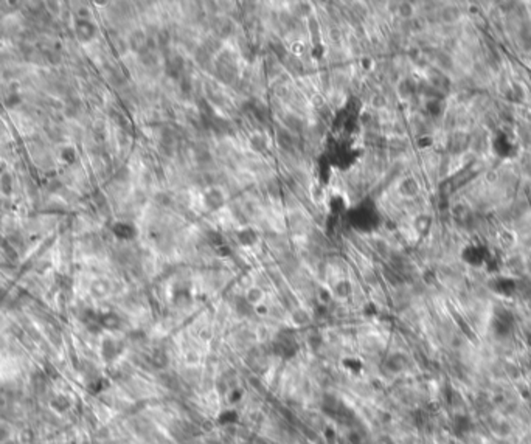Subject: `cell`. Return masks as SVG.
Returning a JSON list of instances; mask_svg holds the SVG:
<instances>
[{
	"label": "cell",
	"instance_id": "cell-23",
	"mask_svg": "<svg viewBox=\"0 0 531 444\" xmlns=\"http://www.w3.org/2000/svg\"><path fill=\"white\" fill-rule=\"evenodd\" d=\"M426 107H427V112L434 117L441 114V104H439L438 99H430V101L426 104Z\"/></svg>",
	"mask_w": 531,
	"mask_h": 444
},
{
	"label": "cell",
	"instance_id": "cell-20",
	"mask_svg": "<svg viewBox=\"0 0 531 444\" xmlns=\"http://www.w3.org/2000/svg\"><path fill=\"white\" fill-rule=\"evenodd\" d=\"M328 38H329V41H331L333 44H340L342 39H343V34H342L340 26H337V25L329 26V28H328Z\"/></svg>",
	"mask_w": 531,
	"mask_h": 444
},
{
	"label": "cell",
	"instance_id": "cell-26",
	"mask_svg": "<svg viewBox=\"0 0 531 444\" xmlns=\"http://www.w3.org/2000/svg\"><path fill=\"white\" fill-rule=\"evenodd\" d=\"M398 90H399L401 96H410L411 93H413V87H411L410 81H401Z\"/></svg>",
	"mask_w": 531,
	"mask_h": 444
},
{
	"label": "cell",
	"instance_id": "cell-3",
	"mask_svg": "<svg viewBox=\"0 0 531 444\" xmlns=\"http://www.w3.org/2000/svg\"><path fill=\"white\" fill-rule=\"evenodd\" d=\"M215 21L216 22L213 25V36H216L217 39H227L235 33L236 26L230 17H216Z\"/></svg>",
	"mask_w": 531,
	"mask_h": 444
},
{
	"label": "cell",
	"instance_id": "cell-13",
	"mask_svg": "<svg viewBox=\"0 0 531 444\" xmlns=\"http://www.w3.org/2000/svg\"><path fill=\"white\" fill-rule=\"evenodd\" d=\"M333 291L338 298H348L353 295V284H351V281H348V280H338V281L334 284Z\"/></svg>",
	"mask_w": 531,
	"mask_h": 444
},
{
	"label": "cell",
	"instance_id": "cell-14",
	"mask_svg": "<svg viewBox=\"0 0 531 444\" xmlns=\"http://www.w3.org/2000/svg\"><path fill=\"white\" fill-rule=\"evenodd\" d=\"M399 193L406 197H413L418 193V184L415 179H404L399 185Z\"/></svg>",
	"mask_w": 531,
	"mask_h": 444
},
{
	"label": "cell",
	"instance_id": "cell-24",
	"mask_svg": "<svg viewBox=\"0 0 531 444\" xmlns=\"http://www.w3.org/2000/svg\"><path fill=\"white\" fill-rule=\"evenodd\" d=\"M311 191H313V197L315 202H320L325 199V189L318 184H311Z\"/></svg>",
	"mask_w": 531,
	"mask_h": 444
},
{
	"label": "cell",
	"instance_id": "cell-16",
	"mask_svg": "<svg viewBox=\"0 0 531 444\" xmlns=\"http://www.w3.org/2000/svg\"><path fill=\"white\" fill-rule=\"evenodd\" d=\"M117 354H118L117 343H115L114 340H104V343H103V356H104L107 360H111V359H114Z\"/></svg>",
	"mask_w": 531,
	"mask_h": 444
},
{
	"label": "cell",
	"instance_id": "cell-17",
	"mask_svg": "<svg viewBox=\"0 0 531 444\" xmlns=\"http://www.w3.org/2000/svg\"><path fill=\"white\" fill-rule=\"evenodd\" d=\"M78 33L82 36V38L89 39L95 34V26L87 21H81V22H78Z\"/></svg>",
	"mask_w": 531,
	"mask_h": 444
},
{
	"label": "cell",
	"instance_id": "cell-8",
	"mask_svg": "<svg viewBox=\"0 0 531 444\" xmlns=\"http://www.w3.org/2000/svg\"><path fill=\"white\" fill-rule=\"evenodd\" d=\"M194 61H196V64H197L200 69H205V70L210 69V67L215 64L213 56L202 47V45H200V47L194 51Z\"/></svg>",
	"mask_w": 531,
	"mask_h": 444
},
{
	"label": "cell",
	"instance_id": "cell-28",
	"mask_svg": "<svg viewBox=\"0 0 531 444\" xmlns=\"http://www.w3.org/2000/svg\"><path fill=\"white\" fill-rule=\"evenodd\" d=\"M185 359H187L188 364H197V362H199V354H197L196 351H188Z\"/></svg>",
	"mask_w": 531,
	"mask_h": 444
},
{
	"label": "cell",
	"instance_id": "cell-22",
	"mask_svg": "<svg viewBox=\"0 0 531 444\" xmlns=\"http://www.w3.org/2000/svg\"><path fill=\"white\" fill-rule=\"evenodd\" d=\"M370 103H371V106L374 109H382V107H386V104H387V98L384 96L382 93H376V95H373L370 98Z\"/></svg>",
	"mask_w": 531,
	"mask_h": 444
},
{
	"label": "cell",
	"instance_id": "cell-1",
	"mask_svg": "<svg viewBox=\"0 0 531 444\" xmlns=\"http://www.w3.org/2000/svg\"><path fill=\"white\" fill-rule=\"evenodd\" d=\"M202 201H204V205L208 208V210L216 211V210L222 208L227 204V197H225V193L222 191L221 188L210 187L208 189H205V193L202 196Z\"/></svg>",
	"mask_w": 531,
	"mask_h": 444
},
{
	"label": "cell",
	"instance_id": "cell-27",
	"mask_svg": "<svg viewBox=\"0 0 531 444\" xmlns=\"http://www.w3.org/2000/svg\"><path fill=\"white\" fill-rule=\"evenodd\" d=\"M53 407H54V409H56L58 412H64V410H67L69 409V407H70V402L66 399V397H56V399H54L53 401Z\"/></svg>",
	"mask_w": 531,
	"mask_h": 444
},
{
	"label": "cell",
	"instance_id": "cell-11",
	"mask_svg": "<svg viewBox=\"0 0 531 444\" xmlns=\"http://www.w3.org/2000/svg\"><path fill=\"white\" fill-rule=\"evenodd\" d=\"M266 193H267L269 197L273 199V201H278L283 194V187H281L280 180L275 177L267 179V182H266Z\"/></svg>",
	"mask_w": 531,
	"mask_h": 444
},
{
	"label": "cell",
	"instance_id": "cell-5",
	"mask_svg": "<svg viewBox=\"0 0 531 444\" xmlns=\"http://www.w3.org/2000/svg\"><path fill=\"white\" fill-rule=\"evenodd\" d=\"M129 45L131 48L137 53H143L146 50H149V36L146 34L143 30H135L131 33L129 38Z\"/></svg>",
	"mask_w": 531,
	"mask_h": 444
},
{
	"label": "cell",
	"instance_id": "cell-15",
	"mask_svg": "<svg viewBox=\"0 0 531 444\" xmlns=\"http://www.w3.org/2000/svg\"><path fill=\"white\" fill-rule=\"evenodd\" d=\"M290 319L294 325L305 326L311 322V315L306 309H303V307H295V309L290 312Z\"/></svg>",
	"mask_w": 531,
	"mask_h": 444
},
{
	"label": "cell",
	"instance_id": "cell-25",
	"mask_svg": "<svg viewBox=\"0 0 531 444\" xmlns=\"http://www.w3.org/2000/svg\"><path fill=\"white\" fill-rule=\"evenodd\" d=\"M373 247L376 252H379V255H382V257L388 255V244L386 241H382V239L373 241Z\"/></svg>",
	"mask_w": 531,
	"mask_h": 444
},
{
	"label": "cell",
	"instance_id": "cell-12",
	"mask_svg": "<svg viewBox=\"0 0 531 444\" xmlns=\"http://www.w3.org/2000/svg\"><path fill=\"white\" fill-rule=\"evenodd\" d=\"M483 252H484V249H482V247L471 246L463 252V258L468 262H471V264H480V262L484 259Z\"/></svg>",
	"mask_w": 531,
	"mask_h": 444
},
{
	"label": "cell",
	"instance_id": "cell-2",
	"mask_svg": "<svg viewBox=\"0 0 531 444\" xmlns=\"http://www.w3.org/2000/svg\"><path fill=\"white\" fill-rule=\"evenodd\" d=\"M275 141L277 146L283 151V152H295V146H297V137L292 132H289L288 129H285L283 126L275 129Z\"/></svg>",
	"mask_w": 531,
	"mask_h": 444
},
{
	"label": "cell",
	"instance_id": "cell-7",
	"mask_svg": "<svg viewBox=\"0 0 531 444\" xmlns=\"http://www.w3.org/2000/svg\"><path fill=\"white\" fill-rule=\"evenodd\" d=\"M492 148H494V152L499 154L500 157H509L511 152H512V144L511 141L508 140V137L505 134H497L496 139H494L492 141Z\"/></svg>",
	"mask_w": 531,
	"mask_h": 444
},
{
	"label": "cell",
	"instance_id": "cell-18",
	"mask_svg": "<svg viewBox=\"0 0 531 444\" xmlns=\"http://www.w3.org/2000/svg\"><path fill=\"white\" fill-rule=\"evenodd\" d=\"M140 61L145 67H149V69L157 66V56H155L154 50H146V51L140 53Z\"/></svg>",
	"mask_w": 531,
	"mask_h": 444
},
{
	"label": "cell",
	"instance_id": "cell-6",
	"mask_svg": "<svg viewBox=\"0 0 531 444\" xmlns=\"http://www.w3.org/2000/svg\"><path fill=\"white\" fill-rule=\"evenodd\" d=\"M249 148L253 152L263 154L269 148V137L264 132H252L249 137Z\"/></svg>",
	"mask_w": 531,
	"mask_h": 444
},
{
	"label": "cell",
	"instance_id": "cell-9",
	"mask_svg": "<svg viewBox=\"0 0 531 444\" xmlns=\"http://www.w3.org/2000/svg\"><path fill=\"white\" fill-rule=\"evenodd\" d=\"M238 239H240L241 246L244 247H252L256 244V241H258V234H256V232L253 229H241L240 232H238Z\"/></svg>",
	"mask_w": 531,
	"mask_h": 444
},
{
	"label": "cell",
	"instance_id": "cell-21",
	"mask_svg": "<svg viewBox=\"0 0 531 444\" xmlns=\"http://www.w3.org/2000/svg\"><path fill=\"white\" fill-rule=\"evenodd\" d=\"M429 225H430V217H429V216H424V214H423V216H418L416 219H415V229H416V232H419V233L427 232Z\"/></svg>",
	"mask_w": 531,
	"mask_h": 444
},
{
	"label": "cell",
	"instance_id": "cell-19",
	"mask_svg": "<svg viewBox=\"0 0 531 444\" xmlns=\"http://www.w3.org/2000/svg\"><path fill=\"white\" fill-rule=\"evenodd\" d=\"M114 233L117 234L118 238H123V239H129L132 236V229L129 224H117L114 227Z\"/></svg>",
	"mask_w": 531,
	"mask_h": 444
},
{
	"label": "cell",
	"instance_id": "cell-29",
	"mask_svg": "<svg viewBox=\"0 0 531 444\" xmlns=\"http://www.w3.org/2000/svg\"><path fill=\"white\" fill-rule=\"evenodd\" d=\"M410 5L409 3H401L399 5V14L401 16H404V17H409V14H410Z\"/></svg>",
	"mask_w": 531,
	"mask_h": 444
},
{
	"label": "cell",
	"instance_id": "cell-4",
	"mask_svg": "<svg viewBox=\"0 0 531 444\" xmlns=\"http://www.w3.org/2000/svg\"><path fill=\"white\" fill-rule=\"evenodd\" d=\"M281 120H283V128L288 129L294 135L301 134L305 131V120L295 112H286L281 117Z\"/></svg>",
	"mask_w": 531,
	"mask_h": 444
},
{
	"label": "cell",
	"instance_id": "cell-10",
	"mask_svg": "<svg viewBox=\"0 0 531 444\" xmlns=\"http://www.w3.org/2000/svg\"><path fill=\"white\" fill-rule=\"evenodd\" d=\"M244 298H245V300L249 302L253 307H255L256 304L263 303V300H264V291H263V287H260V286H250V287H247Z\"/></svg>",
	"mask_w": 531,
	"mask_h": 444
},
{
	"label": "cell",
	"instance_id": "cell-30",
	"mask_svg": "<svg viewBox=\"0 0 531 444\" xmlns=\"http://www.w3.org/2000/svg\"><path fill=\"white\" fill-rule=\"evenodd\" d=\"M8 435H10V432H8V429H5L3 425H0V441H3L8 438Z\"/></svg>",
	"mask_w": 531,
	"mask_h": 444
}]
</instances>
